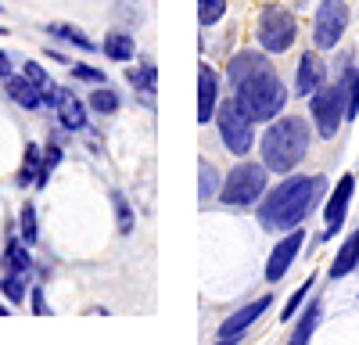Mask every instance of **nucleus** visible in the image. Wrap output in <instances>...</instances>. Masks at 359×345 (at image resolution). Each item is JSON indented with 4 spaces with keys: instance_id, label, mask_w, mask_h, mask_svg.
Instances as JSON below:
<instances>
[{
    "instance_id": "12",
    "label": "nucleus",
    "mask_w": 359,
    "mask_h": 345,
    "mask_svg": "<svg viewBox=\"0 0 359 345\" xmlns=\"http://www.w3.org/2000/svg\"><path fill=\"white\" fill-rule=\"evenodd\" d=\"M223 83L212 65H198V123H212L216 119V104H219Z\"/></svg>"
},
{
    "instance_id": "38",
    "label": "nucleus",
    "mask_w": 359,
    "mask_h": 345,
    "mask_svg": "<svg viewBox=\"0 0 359 345\" xmlns=\"http://www.w3.org/2000/svg\"><path fill=\"white\" fill-rule=\"evenodd\" d=\"M355 241H359V234H355Z\"/></svg>"
},
{
    "instance_id": "30",
    "label": "nucleus",
    "mask_w": 359,
    "mask_h": 345,
    "mask_svg": "<svg viewBox=\"0 0 359 345\" xmlns=\"http://www.w3.org/2000/svg\"><path fill=\"white\" fill-rule=\"evenodd\" d=\"M223 15H226V0H198V25L201 29H212Z\"/></svg>"
},
{
    "instance_id": "31",
    "label": "nucleus",
    "mask_w": 359,
    "mask_h": 345,
    "mask_svg": "<svg viewBox=\"0 0 359 345\" xmlns=\"http://www.w3.org/2000/svg\"><path fill=\"white\" fill-rule=\"evenodd\" d=\"M313 284H316V277L309 273V280H302V288H298V292H294V295L287 299V306L280 309V320H291V316H294L298 309H302V302L309 299V288H313Z\"/></svg>"
},
{
    "instance_id": "4",
    "label": "nucleus",
    "mask_w": 359,
    "mask_h": 345,
    "mask_svg": "<svg viewBox=\"0 0 359 345\" xmlns=\"http://www.w3.org/2000/svg\"><path fill=\"white\" fill-rule=\"evenodd\" d=\"M266 184H269L266 162H237L219 187V201L230 209H248L266 194Z\"/></svg>"
},
{
    "instance_id": "10",
    "label": "nucleus",
    "mask_w": 359,
    "mask_h": 345,
    "mask_svg": "<svg viewBox=\"0 0 359 345\" xmlns=\"http://www.w3.org/2000/svg\"><path fill=\"white\" fill-rule=\"evenodd\" d=\"M269 306H273V299H269V295H259V299H252V302H245L241 309H233L230 316H226V320L219 324V341H241L245 338V331L259 320V316L269 309Z\"/></svg>"
},
{
    "instance_id": "16",
    "label": "nucleus",
    "mask_w": 359,
    "mask_h": 345,
    "mask_svg": "<svg viewBox=\"0 0 359 345\" xmlns=\"http://www.w3.org/2000/svg\"><path fill=\"white\" fill-rule=\"evenodd\" d=\"M0 273H22V277H33V252L22 238H11L4 245V255H0Z\"/></svg>"
},
{
    "instance_id": "21",
    "label": "nucleus",
    "mask_w": 359,
    "mask_h": 345,
    "mask_svg": "<svg viewBox=\"0 0 359 345\" xmlns=\"http://www.w3.org/2000/svg\"><path fill=\"white\" fill-rule=\"evenodd\" d=\"M29 288H33V277L22 273H0V295H4L11 306H22L29 299Z\"/></svg>"
},
{
    "instance_id": "23",
    "label": "nucleus",
    "mask_w": 359,
    "mask_h": 345,
    "mask_svg": "<svg viewBox=\"0 0 359 345\" xmlns=\"http://www.w3.org/2000/svg\"><path fill=\"white\" fill-rule=\"evenodd\" d=\"M62 155H65V140H62V133H50L47 148H43V169H40L36 187H43V184L50 180V172H54L57 165H62Z\"/></svg>"
},
{
    "instance_id": "32",
    "label": "nucleus",
    "mask_w": 359,
    "mask_h": 345,
    "mask_svg": "<svg viewBox=\"0 0 359 345\" xmlns=\"http://www.w3.org/2000/svg\"><path fill=\"white\" fill-rule=\"evenodd\" d=\"M72 76H76L79 83H90V86H101V83H104V72H101V69L83 65V62H76V65H72Z\"/></svg>"
},
{
    "instance_id": "2",
    "label": "nucleus",
    "mask_w": 359,
    "mask_h": 345,
    "mask_svg": "<svg viewBox=\"0 0 359 345\" xmlns=\"http://www.w3.org/2000/svg\"><path fill=\"white\" fill-rule=\"evenodd\" d=\"M327 180L323 177H287L273 191L259 198V226L284 234L291 226H302V219L316 209Z\"/></svg>"
},
{
    "instance_id": "28",
    "label": "nucleus",
    "mask_w": 359,
    "mask_h": 345,
    "mask_svg": "<svg viewBox=\"0 0 359 345\" xmlns=\"http://www.w3.org/2000/svg\"><path fill=\"white\" fill-rule=\"evenodd\" d=\"M111 209H115V223H118V234H133V209L123 191H111Z\"/></svg>"
},
{
    "instance_id": "29",
    "label": "nucleus",
    "mask_w": 359,
    "mask_h": 345,
    "mask_svg": "<svg viewBox=\"0 0 359 345\" xmlns=\"http://www.w3.org/2000/svg\"><path fill=\"white\" fill-rule=\"evenodd\" d=\"M219 187H223V184H219V172L208 165V162H201V165H198V198H201V201H212Z\"/></svg>"
},
{
    "instance_id": "19",
    "label": "nucleus",
    "mask_w": 359,
    "mask_h": 345,
    "mask_svg": "<svg viewBox=\"0 0 359 345\" xmlns=\"http://www.w3.org/2000/svg\"><path fill=\"white\" fill-rule=\"evenodd\" d=\"M298 313H302V320L291 327V345H306V341L316 334V327H320V313H323V306L313 299L306 309H298Z\"/></svg>"
},
{
    "instance_id": "34",
    "label": "nucleus",
    "mask_w": 359,
    "mask_h": 345,
    "mask_svg": "<svg viewBox=\"0 0 359 345\" xmlns=\"http://www.w3.org/2000/svg\"><path fill=\"white\" fill-rule=\"evenodd\" d=\"M11 76V58H8V50L0 47V79H8Z\"/></svg>"
},
{
    "instance_id": "36",
    "label": "nucleus",
    "mask_w": 359,
    "mask_h": 345,
    "mask_svg": "<svg viewBox=\"0 0 359 345\" xmlns=\"http://www.w3.org/2000/svg\"><path fill=\"white\" fill-rule=\"evenodd\" d=\"M0 33H8V29H4V25H0Z\"/></svg>"
},
{
    "instance_id": "26",
    "label": "nucleus",
    "mask_w": 359,
    "mask_h": 345,
    "mask_svg": "<svg viewBox=\"0 0 359 345\" xmlns=\"http://www.w3.org/2000/svg\"><path fill=\"white\" fill-rule=\"evenodd\" d=\"M90 111H97V115H115L118 108H123V97H118L111 86H94V94L86 97Z\"/></svg>"
},
{
    "instance_id": "20",
    "label": "nucleus",
    "mask_w": 359,
    "mask_h": 345,
    "mask_svg": "<svg viewBox=\"0 0 359 345\" xmlns=\"http://www.w3.org/2000/svg\"><path fill=\"white\" fill-rule=\"evenodd\" d=\"M40 169H43V148H40V144H25V158H22V169H18L15 184L18 187L36 184L40 180Z\"/></svg>"
},
{
    "instance_id": "3",
    "label": "nucleus",
    "mask_w": 359,
    "mask_h": 345,
    "mask_svg": "<svg viewBox=\"0 0 359 345\" xmlns=\"http://www.w3.org/2000/svg\"><path fill=\"white\" fill-rule=\"evenodd\" d=\"M309 144H313V133H309L306 119H298V115H277L266 126V133L259 137V151H262L266 169L284 177V172L302 165V158L309 155Z\"/></svg>"
},
{
    "instance_id": "1",
    "label": "nucleus",
    "mask_w": 359,
    "mask_h": 345,
    "mask_svg": "<svg viewBox=\"0 0 359 345\" xmlns=\"http://www.w3.org/2000/svg\"><path fill=\"white\" fill-rule=\"evenodd\" d=\"M226 79H230L237 108L252 123H273L287 104V86L280 72L273 69V62H269V54H259V50L233 54L226 65Z\"/></svg>"
},
{
    "instance_id": "9",
    "label": "nucleus",
    "mask_w": 359,
    "mask_h": 345,
    "mask_svg": "<svg viewBox=\"0 0 359 345\" xmlns=\"http://www.w3.org/2000/svg\"><path fill=\"white\" fill-rule=\"evenodd\" d=\"M302 245H306V230L302 226L284 230L280 241L273 245V252H269V259H266V280L269 284H280L287 277V270L294 266V259H298V252H302Z\"/></svg>"
},
{
    "instance_id": "8",
    "label": "nucleus",
    "mask_w": 359,
    "mask_h": 345,
    "mask_svg": "<svg viewBox=\"0 0 359 345\" xmlns=\"http://www.w3.org/2000/svg\"><path fill=\"white\" fill-rule=\"evenodd\" d=\"M348 4L345 0H320V8L313 15V40L320 50H334L345 36V29H348Z\"/></svg>"
},
{
    "instance_id": "6",
    "label": "nucleus",
    "mask_w": 359,
    "mask_h": 345,
    "mask_svg": "<svg viewBox=\"0 0 359 345\" xmlns=\"http://www.w3.org/2000/svg\"><path fill=\"white\" fill-rule=\"evenodd\" d=\"M216 126H219V140H223V148L233 151L237 158H245L252 151V144H255V123L248 119V115L237 108V101H223L216 104Z\"/></svg>"
},
{
    "instance_id": "25",
    "label": "nucleus",
    "mask_w": 359,
    "mask_h": 345,
    "mask_svg": "<svg viewBox=\"0 0 359 345\" xmlns=\"http://www.w3.org/2000/svg\"><path fill=\"white\" fill-rule=\"evenodd\" d=\"M359 266V241L355 238H348L341 248H338V255H334V263H331V277L338 280V277H345V273H352Z\"/></svg>"
},
{
    "instance_id": "14",
    "label": "nucleus",
    "mask_w": 359,
    "mask_h": 345,
    "mask_svg": "<svg viewBox=\"0 0 359 345\" xmlns=\"http://www.w3.org/2000/svg\"><path fill=\"white\" fill-rule=\"evenodd\" d=\"M86 108H90V104L79 101V94L62 90V97H57V104H54V111H57V126L69 130V133L86 130Z\"/></svg>"
},
{
    "instance_id": "24",
    "label": "nucleus",
    "mask_w": 359,
    "mask_h": 345,
    "mask_svg": "<svg viewBox=\"0 0 359 345\" xmlns=\"http://www.w3.org/2000/svg\"><path fill=\"white\" fill-rule=\"evenodd\" d=\"M338 86L345 94V119H355L359 115V69H345Z\"/></svg>"
},
{
    "instance_id": "17",
    "label": "nucleus",
    "mask_w": 359,
    "mask_h": 345,
    "mask_svg": "<svg viewBox=\"0 0 359 345\" xmlns=\"http://www.w3.org/2000/svg\"><path fill=\"white\" fill-rule=\"evenodd\" d=\"M101 50L111 58V62H123V65H130L133 58H137V40L126 33V29H108L104 40H101Z\"/></svg>"
},
{
    "instance_id": "33",
    "label": "nucleus",
    "mask_w": 359,
    "mask_h": 345,
    "mask_svg": "<svg viewBox=\"0 0 359 345\" xmlns=\"http://www.w3.org/2000/svg\"><path fill=\"white\" fill-rule=\"evenodd\" d=\"M29 306H33L36 316L50 313V309H47V299H43V284H33V288H29Z\"/></svg>"
},
{
    "instance_id": "11",
    "label": "nucleus",
    "mask_w": 359,
    "mask_h": 345,
    "mask_svg": "<svg viewBox=\"0 0 359 345\" xmlns=\"http://www.w3.org/2000/svg\"><path fill=\"white\" fill-rule=\"evenodd\" d=\"M355 194V177L352 172H345V177L338 180V187L331 191V198H327V205H323V219H327V230H323V238H334L338 230L345 226V216H348V201Z\"/></svg>"
},
{
    "instance_id": "13",
    "label": "nucleus",
    "mask_w": 359,
    "mask_h": 345,
    "mask_svg": "<svg viewBox=\"0 0 359 345\" xmlns=\"http://www.w3.org/2000/svg\"><path fill=\"white\" fill-rule=\"evenodd\" d=\"M323 83H327V65H323V58H320L316 50H306L302 58H298L294 94H298V97H309L313 90H320Z\"/></svg>"
},
{
    "instance_id": "35",
    "label": "nucleus",
    "mask_w": 359,
    "mask_h": 345,
    "mask_svg": "<svg viewBox=\"0 0 359 345\" xmlns=\"http://www.w3.org/2000/svg\"><path fill=\"white\" fill-rule=\"evenodd\" d=\"M0 316H8V306L4 302H0Z\"/></svg>"
},
{
    "instance_id": "18",
    "label": "nucleus",
    "mask_w": 359,
    "mask_h": 345,
    "mask_svg": "<svg viewBox=\"0 0 359 345\" xmlns=\"http://www.w3.org/2000/svg\"><path fill=\"white\" fill-rule=\"evenodd\" d=\"M126 83L133 86L137 94L155 97V90H158V72H155L151 62H140V65H130V69H126Z\"/></svg>"
},
{
    "instance_id": "37",
    "label": "nucleus",
    "mask_w": 359,
    "mask_h": 345,
    "mask_svg": "<svg viewBox=\"0 0 359 345\" xmlns=\"http://www.w3.org/2000/svg\"><path fill=\"white\" fill-rule=\"evenodd\" d=\"M0 11H4V4H0Z\"/></svg>"
},
{
    "instance_id": "15",
    "label": "nucleus",
    "mask_w": 359,
    "mask_h": 345,
    "mask_svg": "<svg viewBox=\"0 0 359 345\" xmlns=\"http://www.w3.org/2000/svg\"><path fill=\"white\" fill-rule=\"evenodd\" d=\"M4 86H8V97L15 101V104H22L25 111H36V108H43V97H40V86L29 79L25 72H11L8 79H4Z\"/></svg>"
},
{
    "instance_id": "27",
    "label": "nucleus",
    "mask_w": 359,
    "mask_h": 345,
    "mask_svg": "<svg viewBox=\"0 0 359 345\" xmlns=\"http://www.w3.org/2000/svg\"><path fill=\"white\" fill-rule=\"evenodd\" d=\"M18 238L25 245H36V238H40V223H36V205L33 201H22V209H18Z\"/></svg>"
},
{
    "instance_id": "5",
    "label": "nucleus",
    "mask_w": 359,
    "mask_h": 345,
    "mask_svg": "<svg viewBox=\"0 0 359 345\" xmlns=\"http://www.w3.org/2000/svg\"><path fill=\"white\" fill-rule=\"evenodd\" d=\"M255 40L266 54H284L294 47L298 40V18L291 8L284 4H266L259 11V25H255Z\"/></svg>"
},
{
    "instance_id": "7",
    "label": "nucleus",
    "mask_w": 359,
    "mask_h": 345,
    "mask_svg": "<svg viewBox=\"0 0 359 345\" xmlns=\"http://www.w3.org/2000/svg\"><path fill=\"white\" fill-rule=\"evenodd\" d=\"M309 115H313V126L323 140H331L338 137V130L348 123L345 119V94H341V86H331V83H323L320 90L309 94Z\"/></svg>"
},
{
    "instance_id": "22",
    "label": "nucleus",
    "mask_w": 359,
    "mask_h": 345,
    "mask_svg": "<svg viewBox=\"0 0 359 345\" xmlns=\"http://www.w3.org/2000/svg\"><path fill=\"white\" fill-rule=\"evenodd\" d=\"M50 36H57V40H65V43H72V47H79V50H94V40H90L83 29H76V25H69V22H50V25H43Z\"/></svg>"
}]
</instances>
